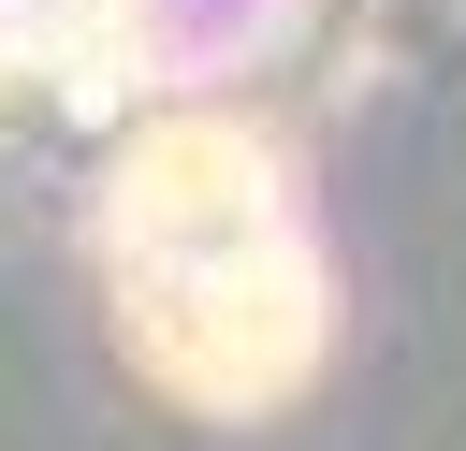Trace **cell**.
Masks as SVG:
<instances>
[{
  "mask_svg": "<svg viewBox=\"0 0 466 451\" xmlns=\"http://www.w3.org/2000/svg\"><path fill=\"white\" fill-rule=\"evenodd\" d=\"M116 320L160 393L262 407L320 364V262L248 131H146L116 175Z\"/></svg>",
  "mask_w": 466,
  "mask_h": 451,
  "instance_id": "cell-1",
  "label": "cell"
}]
</instances>
